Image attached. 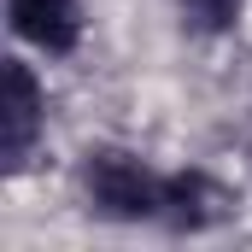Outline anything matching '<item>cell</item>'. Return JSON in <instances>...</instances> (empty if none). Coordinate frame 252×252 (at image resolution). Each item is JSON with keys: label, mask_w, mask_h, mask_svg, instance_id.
<instances>
[{"label": "cell", "mask_w": 252, "mask_h": 252, "mask_svg": "<svg viewBox=\"0 0 252 252\" xmlns=\"http://www.w3.org/2000/svg\"><path fill=\"white\" fill-rule=\"evenodd\" d=\"M82 193H88V205L100 217H118V223H164L170 170H153V164H141L135 153H118V147H100L82 164Z\"/></svg>", "instance_id": "1"}, {"label": "cell", "mask_w": 252, "mask_h": 252, "mask_svg": "<svg viewBox=\"0 0 252 252\" xmlns=\"http://www.w3.org/2000/svg\"><path fill=\"white\" fill-rule=\"evenodd\" d=\"M6 18L35 53H70L82 41V0H6Z\"/></svg>", "instance_id": "2"}, {"label": "cell", "mask_w": 252, "mask_h": 252, "mask_svg": "<svg viewBox=\"0 0 252 252\" xmlns=\"http://www.w3.org/2000/svg\"><path fill=\"white\" fill-rule=\"evenodd\" d=\"M41 129H47V94H41V82L30 76V64L12 59L6 64V158L24 164V158L35 153Z\"/></svg>", "instance_id": "3"}, {"label": "cell", "mask_w": 252, "mask_h": 252, "mask_svg": "<svg viewBox=\"0 0 252 252\" xmlns=\"http://www.w3.org/2000/svg\"><path fill=\"white\" fill-rule=\"evenodd\" d=\"M176 6H182V24H188V30L223 35V30L241 24V6H247V0H176Z\"/></svg>", "instance_id": "4"}]
</instances>
